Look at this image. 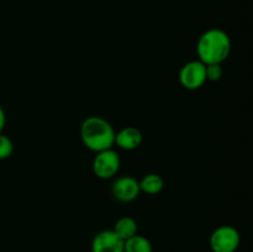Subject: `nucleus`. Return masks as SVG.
<instances>
[{
	"label": "nucleus",
	"instance_id": "0eeeda50",
	"mask_svg": "<svg viewBox=\"0 0 253 252\" xmlns=\"http://www.w3.org/2000/svg\"><path fill=\"white\" fill-rule=\"evenodd\" d=\"M91 252H124V241L113 230H103L94 236Z\"/></svg>",
	"mask_w": 253,
	"mask_h": 252
},
{
	"label": "nucleus",
	"instance_id": "7ed1b4c3",
	"mask_svg": "<svg viewBox=\"0 0 253 252\" xmlns=\"http://www.w3.org/2000/svg\"><path fill=\"white\" fill-rule=\"evenodd\" d=\"M241 236L240 232L230 225H222L211 232L209 239L212 252H236L239 249Z\"/></svg>",
	"mask_w": 253,
	"mask_h": 252
},
{
	"label": "nucleus",
	"instance_id": "4468645a",
	"mask_svg": "<svg viewBox=\"0 0 253 252\" xmlns=\"http://www.w3.org/2000/svg\"><path fill=\"white\" fill-rule=\"evenodd\" d=\"M5 124H6V114H5V111H4V109H2V106L0 105V132H1V131L4 130Z\"/></svg>",
	"mask_w": 253,
	"mask_h": 252
},
{
	"label": "nucleus",
	"instance_id": "ddd939ff",
	"mask_svg": "<svg viewBox=\"0 0 253 252\" xmlns=\"http://www.w3.org/2000/svg\"><path fill=\"white\" fill-rule=\"evenodd\" d=\"M205 73H207V81L217 82L222 78L224 69H222L221 64H207Z\"/></svg>",
	"mask_w": 253,
	"mask_h": 252
},
{
	"label": "nucleus",
	"instance_id": "423d86ee",
	"mask_svg": "<svg viewBox=\"0 0 253 252\" xmlns=\"http://www.w3.org/2000/svg\"><path fill=\"white\" fill-rule=\"evenodd\" d=\"M140 183L131 175H124L118 178L111 187L114 198L119 202L128 203L135 200L140 194Z\"/></svg>",
	"mask_w": 253,
	"mask_h": 252
},
{
	"label": "nucleus",
	"instance_id": "f8f14e48",
	"mask_svg": "<svg viewBox=\"0 0 253 252\" xmlns=\"http://www.w3.org/2000/svg\"><path fill=\"white\" fill-rule=\"evenodd\" d=\"M14 152V143L9 136L0 132V161L6 160Z\"/></svg>",
	"mask_w": 253,
	"mask_h": 252
},
{
	"label": "nucleus",
	"instance_id": "f03ea898",
	"mask_svg": "<svg viewBox=\"0 0 253 252\" xmlns=\"http://www.w3.org/2000/svg\"><path fill=\"white\" fill-rule=\"evenodd\" d=\"M115 133L113 125L100 116H89L81 125L82 142L93 152L113 148Z\"/></svg>",
	"mask_w": 253,
	"mask_h": 252
},
{
	"label": "nucleus",
	"instance_id": "1a4fd4ad",
	"mask_svg": "<svg viewBox=\"0 0 253 252\" xmlns=\"http://www.w3.org/2000/svg\"><path fill=\"white\" fill-rule=\"evenodd\" d=\"M137 221L131 216H123L115 222L113 231L123 240L124 242L128 240L130 237L135 236L137 234Z\"/></svg>",
	"mask_w": 253,
	"mask_h": 252
},
{
	"label": "nucleus",
	"instance_id": "f257e3e1",
	"mask_svg": "<svg viewBox=\"0 0 253 252\" xmlns=\"http://www.w3.org/2000/svg\"><path fill=\"white\" fill-rule=\"evenodd\" d=\"M231 53V40L220 29L207 30L200 35L197 42V54L199 61L207 64H221Z\"/></svg>",
	"mask_w": 253,
	"mask_h": 252
},
{
	"label": "nucleus",
	"instance_id": "39448f33",
	"mask_svg": "<svg viewBox=\"0 0 253 252\" xmlns=\"http://www.w3.org/2000/svg\"><path fill=\"white\" fill-rule=\"evenodd\" d=\"M179 83L183 88L188 90H197L207 83L205 64L203 62L190 61L185 63L179 71Z\"/></svg>",
	"mask_w": 253,
	"mask_h": 252
},
{
	"label": "nucleus",
	"instance_id": "9d476101",
	"mask_svg": "<svg viewBox=\"0 0 253 252\" xmlns=\"http://www.w3.org/2000/svg\"><path fill=\"white\" fill-rule=\"evenodd\" d=\"M140 190L150 195H156L162 192L165 187V180L160 174L156 173H150L146 174L142 179L140 180Z\"/></svg>",
	"mask_w": 253,
	"mask_h": 252
},
{
	"label": "nucleus",
	"instance_id": "9b49d317",
	"mask_svg": "<svg viewBox=\"0 0 253 252\" xmlns=\"http://www.w3.org/2000/svg\"><path fill=\"white\" fill-rule=\"evenodd\" d=\"M124 252H153V247L147 237L136 234L124 242Z\"/></svg>",
	"mask_w": 253,
	"mask_h": 252
},
{
	"label": "nucleus",
	"instance_id": "20e7f679",
	"mask_svg": "<svg viewBox=\"0 0 253 252\" xmlns=\"http://www.w3.org/2000/svg\"><path fill=\"white\" fill-rule=\"evenodd\" d=\"M120 156L114 148L96 152L93 161V172L100 179H110L120 169Z\"/></svg>",
	"mask_w": 253,
	"mask_h": 252
},
{
	"label": "nucleus",
	"instance_id": "6e6552de",
	"mask_svg": "<svg viewBox=\"0 0 253 252\" xmlns=\"http://www.w3.org/2000/svg\"><path fill=\"white\" fill-rule=\"evenodd\" d=\"M142 143V133L137 127L127 126L115 133V145L125 151H132Z\"/></svg>",
	"mask_w": 253,
	"mask_h": 252
}]
</instances>
